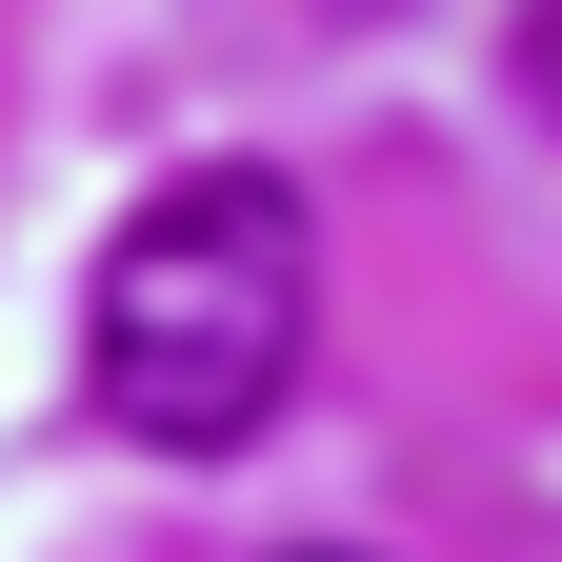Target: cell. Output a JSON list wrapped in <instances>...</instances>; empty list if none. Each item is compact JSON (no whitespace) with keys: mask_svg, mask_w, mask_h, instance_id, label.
I'll return each mask as SVG.
<instances>
[{"mask_svg":"<svg viewBox=\"0 0 562 562\" xmlns=\"http://www.w3.org/2000/svg\"><path fill=\"white\" fill-rule=\"evenodd\" d=\"M302 562H341V542H302Z\"/></svg>","mask_w":562,"mask_h":562,"instance_id":"3957f363","label":"cell"},{"mask_svg":"<svg viewBox=\"0 0 562 562\" xmlns=\"http://www.w3.org/2000/svg\"><path fill=\"white\" fill-rule=\"evenodd\" d=\"M302 322H322L302 181H281V161H201V181H161V201L101 241L81 382H101V422H121V442L222 462V442H261V422H281V382H302Z\"/></svg>","mask_w":562,"mask_h":562,"instance_id":"6da1fadb","label":"cell"},{"mask_svg":"<svg viewBox=\"0 0 562 562\" xmlns=\"http://www.w3.org/2000/svg\"><path fill=\"white\" fill-rule=\"evenodd\" d=\"M522 121H562V0H522Z\"/></svg>","mask_w":562,"mask_h":562,"instance_id":"7a4b0ae2","label":"cell"}]
</instances>
